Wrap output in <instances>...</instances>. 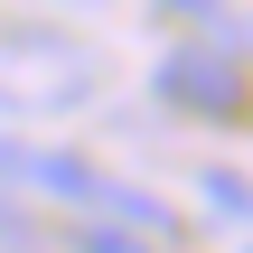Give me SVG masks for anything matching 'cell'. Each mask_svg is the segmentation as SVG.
Segmentation results:
<instances>
[{
	"label": "cell",
	"mask_w": 253,
	"mask_h": 253,
	"mask_svg": "<svg viewBox=\"0 0 253 253\" xmlns=\"http://www.w3.org/2000/svg\"><path fill=\"white\" fill-rule=\"evenodd\" d=\"M0 103L9 113H75L94 103V47L56 28H0Z\"/></svg>",
	"instance_id": "6da1fadb"
},
{
	"label": "cell",
	"mask_w": 253,
	"mask_h": 253,
	"mask_svg": "<svg viewBox=\"0 0 253 253\" xmlns=\"http://www.w3.org/2000/svg\"><path fill=\"white\" fill-rule=\"evenodd\" d=\"M160 9H197V19H207V9H216V0H160Z\"/></svg>",
	"instance_id": "52a82bcc"
},
{
	"label": "cell",
	"mask_w": 253,
	"mask_h": 253,
	"mask_svg": "<svg viewBox=\"0 0 253 253\" xmlns=\"http://www.w3.org/2000/svg\"><path fill=\"white\" fill-rule=\"evenodd\" d=\"M197 197H207L216 216H253V188L235 178V169H207V178H197Z\"/></svg>",
	"instance_id": "8992f818"
},
{
	"label": "cell",
	"mask_w": 253,
	"mask_h": 253,
	"mask_svg": "<svg viewBox=\"0 0 253 253\" xmlns=\"http://www.w3.org/2000/svg\"><path fill=\"white\" fill-rule=\"evenodd\" d=\"M0 253H47V225H38L9 188H0Z\"/></svg>",
	"instance_id": "5b68a950"
},
{
	"label": "cell",
	"mask_w": 253,
	"mask_h": 253,
	"mask_svg": "<svg viewBox=\"0 0 253 253\" xmlns=\"http://www.w3.org/2000/svg\"><path fill=\"white\" fill-rule=\"evenodd\" d=\"M66 253H160V244L131 225H66Z\"/></svg>",
	"instance_id": "277c9868"
},
{
	"label": "cell",
	"mask_w": 253,
	"mask_h": 253,
	"mask_svg": "<svg viewBox=\"0 0 253 253\" xmlns=\"http://www.w3.org/2000/svg\"><path fill=\"white\" fill-rule=\"evenodd\" d=\"M244 253H253V244H244Z\"/></svg>",
	"instance_id": "ba28073f"
},
{
	"label": "cell",
	"mask_w": 253,
	"mask_h": 253,
	"mask_svg": "<svg viewBox=\"0 0 253 253\" xmlns=\"http://www.w3.org/2000/svg\"><path fill=\"white\" fill-rule=\"evenodd\" d=\"M150 84H160L169 113H207V122H235V113H244V66H235L225 47H169Z\"/></svg>",
	"instance_id": "7a4b0ae2"
},
{
	"label": "cell",
	"mask_w": 253,
	"mask_h": 253,
	"mask_svg": "<svg viewBox=\"0 0 253 253\" xmlns=\"http://www.w3.org/2000/svg\"><path fill=\"white\" fill-rule=\"evenodd\" d=\"M0 178L47 188V197H75V207L103 197V169H94V160H75V150H38V141H0Z\"/></svg>",
	"instance_id": "3957f363"
}]
</instances>
